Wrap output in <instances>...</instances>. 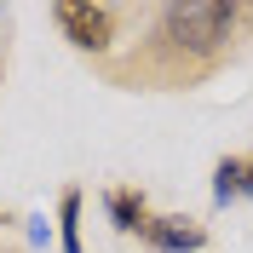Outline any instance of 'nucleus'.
I'll return each instance as SVG.
<instances>
[{"label":"nucleus","instance_id":"5","mask_svg":"<svg viewBox=\"0 0 253 253\" xmlns=\"http://www.w3.org/2000/svg\"><path fill=\"white\" fill-rule=\"evenodd\" d=\"M58 224H63V253H81V190H69V196H63Z\"/></svg>","mask_w":253,"mask_h":253},{"label":"nucleus","instance_id":"7","mask_svg":"<svg viewBox=\"0 0 253 253\" xmlns=\"http://www.w3.org/2000/svg\"><path fill=\"white\" fill-rule=\"evenodd\" d=\"M242 196H253V156L242 161Z\"/></svg>","mask_w":253,"mask_h":253},{"label":"nucleus","instance_id":"1","mask_svg":"<svg viewBox=\"0 0 253 253\" xmlns=\"http://www.w3.org/2000/svg\"><path fill=\"white\" fill-rule=\"evenodd\" d=\"M230 29H236V6L230 0H173L161 12V35L178 52H196V58H213L230 41Z\"/></svg>","mask_w":253,"mask_h":253},{"label":"nucleus","instance_id":"4","mask_svg":"<svg viewBox=\"0 0 253 253\" xmlns=\"http://www.w3.org/2000/svg\"><path fill=\"white\" fill-rule=\"evenodd\" d=\"M110 219L121 224V230H144V196H132V190H115V196H110Z\"/></svg>","mask_w":253,"mask_h":253},{"label":"nucleus","instance_id":"2","mask_svg":"<svg viewBox=\"0 0 253 253\" xmlns=\"http://www.w3.org/2000/svg\"><path fill=\"white\" fill-rule=\"evenodd\" d=\"M58 23L81 52H104L115 41V12L110 6H58Z\"/></svg>","mask_w":253,"mask_h":253},{"label":"nucleus","instance_id":"6","mask_svg":"<svg viewBox=\"0 0 253 253\" xmlns=\"http://www.w3.org/2000/svg\"><path fill=\"white\" fill-rule=\"evenodd\" d=\"M242 196V161H219V173H213V202H230Z\"/></svg>","mask_w":253,"mask_h":253},{"label":"nucleus","instance_id":"3","mask_svg":"<svg viewBox=\"0 0 253 253\" xmlns=\"http://www.w3.org/2000/svg\"><path fill=\"white\" fill-rule=\"evenodd\" d=\"M144 242L161 253H196L207 242V230L196 219H178V213H167V219H144Z\"/></svg>","mask_w":253,"mask_h":253}]
</instances>
